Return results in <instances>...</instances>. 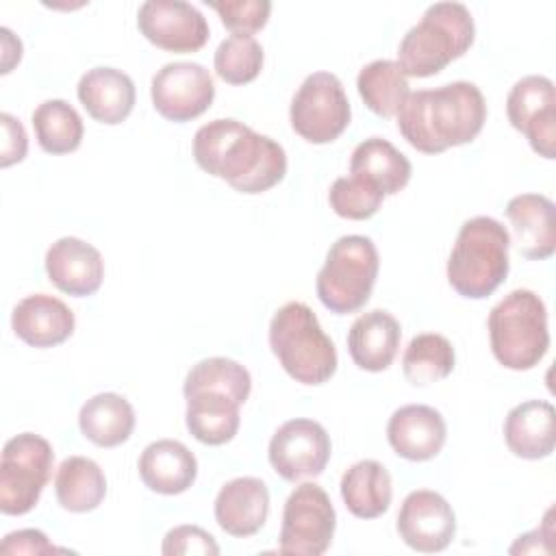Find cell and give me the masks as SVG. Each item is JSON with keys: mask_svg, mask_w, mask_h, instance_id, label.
I'll use <instances>...</instances> for the list:
<instances>
[{"mask_svg": "<svg viewBox=\"0 0 556 556\" xmlns=\"http://www.w3.org/2000/svg\"><path fill=\"white\" fill-rule=\"evenodd\" d=\"M193 159L200 169L248 195L269 191L287 174L285 148L230 117L213 119L195 130Z\"/></svg>", "mask_w": 556, "mask_h": 556, "instance_id": "cell-1", "label": "cell"}, {"mask_svg": "<svg viewBox=\"0 0 556 556\" xmlns=\"http://www.w3.org/2000/svg\"><path fill=\"white\" fill-rule=\"evenodd\" d=\"M378 269V250L369 237H339L330 245L315 280L319 302L337 315H348L363 308L376 285Z\"/></svg>", "mask_w": 556, "mask_h": 556, "instance_id": "cell-7", "label": "cell"}, {"mask_svg": "<svg viewBox=\"0 0 556 556\" xmlns=\"http://www.w3.org/2000/svg\"><path fill=\"white\" fill-rule=\"evenodd\" d=\"M0 122H2V135H4L0 165L9 167L13 163H20L26 156L28 137H26V130H24L22 122L17 117H13L11 113H2Z\"/></svg>", "mask_w": 556, "mask_h": 556, "instance_id": "cell-39", "label": "cell"}, {"mask_svg": "<svg viewBox=\"0 0 556 556\" xmlns=\"http://www.w3.org/2000/svg\"><path fill=\"white\" fill-rule=\"evenodd\" d=\"M54 493L70 513L96 510L106 495L104 471L87 456H70L56 469Z\"/></svg>", "mask_w": 556, "mask_h": 556, "instance_id": "cell-29", "label": "cell"}, {"mask_svg": "<svg viewBox=\"0 0 556 556\" xmlns=\"http://www.w3.org/2000/svg\"><path fill=\"white\" fill-rule=\"evenodd\" d=\"M350 174L371 182L384 195H395L408 185L413 165L391 141L382 137H369L354 148L350 159Z\"/></svg>", "mask_w": 556, "mask_h": 556, "instance_id": "cell-26", "label": "cell"}, {"mask_svg": "<svg viewBox=\"0 0 556 556\" xmlns=\"http://www.w3.org/2000/svg\"><path fill=\"white\" fill-rule=\"evenodd\" d=\"M486 326L491 352L506 369H532L547 354V308L530 289H515L504 295L491 308Z\"/></svg>", "mask_w": 556, "mask_h": 556, "instance_id": "cell-6", "label": "cell"}, {"mask_svg": "<svg viewBox=\"0 0 556 556\" xmlns=\"http://www.w3.org/2000/svg\"><path fill=\"white\" fill-rule=\"evenodd\" d=\"M334 528L337 513L328 493L315 482H304L285 502L278 552L321 556L332 543Z\"/></svg>", "mask_w": 556, "mask_h": 556, "instance_id": "cell-10", "label": "cell"}, {"mask_svg": "<svg viewBox=\"0 0 556 556\" xmlns=\"http://www.w3.org/2000/svg\"><path fill=\"white\" fill-rule=\"evenodd\" d=\"M269 515V489L261 478L228 480L215 497V521L230 536L256 534Z\"/></svg>", "mask_w": 556, "mask_h": 556, "instance_id": "cell-19", "label": "cell"}, {"mask_svg": "<svg viewBox=\"0 0 556 556\" xmlns=\"http://www.w3.org/2000/svg\"><path fill=\"white\" fill-rule=\"evenodd\" d=\"M80 104L100 124H122L135 106V83L117 67H91L87 70L76 87Z\"/></svg>", "mask_w": 556, "mask_h": 556, "instance_id": "cell-21", "label": "cell"}, {"mask_svg": "<svg viewBox=\"0 0 556 556\" xmlns=\"http://www.w3.org/2000/svg\"><path fill=\"white\" fill-rule=\"evenodd\" d=\"M508 122L543 159H556V91L547 76L530 74L506 98Z\"/></svg>", "mask_w": 556, "mask_h": 556, "instance_id": "cell-12", "label": "cell"}, {"mask_svg": "<svg viewBox=\"0 0 556 556\" xmlns=\"http://www.w3.org/2000/svg\"><path fill=\"white\" fill-rule=\"evenodd\" d=\"M185 424L195 441L204 445H224L235 439L241 424V404L232 395L213 389H198L185 393Z\"/></svg>", "mask_w": 556, "mask_h": 556, "instance_id": "cell-25", "label": "cell"}, {"mask_svg": "<svg viewBox=\"0 0 556 556\" xmlns=\"http://www.w3.org/2000/svg\"><path fill=\"white\" fill-rule=\"evenodd\" d=\"M269 348L295 382L324 384L337 371L334 343L304 302H287L274 313Z\"/></svg>", "mask_w": 556, "mask_h": 556, "instance_id": "cell-5", "label": "cell"}, {"mask_svg": "<svg viewBox=\"0 0 556 556\" xmlns=\"http://www.w3.org/2000/svg\"><path fill=\"white\" fill-rule=\"evenodd\" d=\"M72 308L48 293H33L20 300L11 313L13 332L33 348H54L74 332Z\"/></svg>", "mask_w": 556, "mask_h": 556, "instance_id": "cell-20", "label": "cell"}, {"mask_svg": "<svg viewBox=\"0 0 556 556\" xmlns=\"http://www.w3.org/2000/svg\"><path fill=\"white\" fill-rule=\"evenodd\" d=\"M352 109L341 80L330 72H313L298 87L289 119L308 143H330L350 126Z\"/></svg>", "mask_w": 556, "mask_h": 556, "instance_id": "cell-9", "label": "cell"}, {"mask_svg": "<svg viewBox=\"0 0 556 556\" xmlns=\"http://www.w3.org/2000/svg\"><path fill=\"white\" fill-rule=\"evenodd\" d=\"M139 476L150 491L178 495L195 482L198 460L185 443L176 439H159L141 452Z\"/></svg>", "mask_w": 556, "mask_h": 556, "instance_id": "cell-23", "label": "cell"}, {"mask_svg": "<svg viewBox=\"0 0 556 556\" xmlns=\"http://www.w3.org/2000/svg\"><path fill=\"white\" fill-rule=\"evenodd\" d=\"M78 426L83 437L91 443L100 447H117L126 443L135 430V410L119 393H98L83 404Z\"/></svg>", "mask_w": 556, "mask_h": 556, "instance_id": "cell-28", "label": "cell"}, {"mask_svg": "<svg viewBox=\"0 0 556 556\" xmlns=\"http://www.w3.org/2000/svg\"><path fill=\"white\" fill-rule=\"evenodd\" d=\"M391 473L378 460H358L341 476V500L358 519H376L384 515L391 506Z\"/></svg>", "mask_w": 556, "mask_h": 556, "instance_id": "cell-27", "label": "cell"}, {"mask_svg": "<svg viewBox=\"0 0 556 556\" xmlns=\"http://www.w3.org/2000/svg\"><path fill=\"white\" fill-rule=\"evenodd\" d=\"M330 452L332 443L326 428L315 419L295 417L274 432L267 456L280 478L298 482L324 473Z\"/></svg>", "mask_w": 556, "mask_h": 556, "instance_id": "cell-11", "label": "cell"}, {"mask_svg": "<svg viewBox=\"0 0 556 556\" xmlns=\"http://www.w3.org/2000/svg\"><path fill=\"white\" fill-rule=\"evenodd\" d=\"M397 534L415 552H443L456 534V515L441 493L417 489L400 506Z\"/></svg>", "mask_w": 556, "mask_h": 556, "instance_id": "cell-15", "label": "cell"}, {"mask_svg": "<svg viewBox=\"0 0 556 556\" xmlns=\"http://www.w3.org/2000/svg\"><path fill=\"white\" fill-rule=\"evenodd\" d=\"M52 445L35 434L11 437L0 456V510L4 515L30 513L52 476Z\"/></svg>", "mask_w": 556, "mask_h": 556, "instance_id": "cell-8", "label": "cell"}, {"mask_svg": "<svg viewBox=\"0 0 556 556\" xmlns=\"http://www.w3.org/2000/svg\"><path fill=\"white\" fill-rule=\"evenodd\" d=\"M484 122V96L478 85L467 80L410 91L397 111L402 137L424 154H439L473 141Z\"/></svg>", "mask_w": 556, "mask_h": 556, "instance_id": "cell-2", "label": "cell"}, {"mask_svg": "<svg viewBox=\"0 0 556 556\" xmlns=\"http://www.w3.org/2000/svg\"><path fill=\"white\" fill-rule=\"evenodd\" d=\"M37 143L48 154H70L83 141V117L67 100H46L33 111Z\"/></svg>", "mask_w": 556, "mask_h": 556, "instance_id": "cell-31", "label": "cell"}, {"mask_svg": "<svg viewBox=\"0 0 556 556\" xmlns=\"http://www.w3.org/2000/svg\"><path fill=\"white\" fill-rule=\"evenodd\" d=\"M139 33L167 52H198L208 41L206 17L182 0H148L137 11Z\"/></svg>", "mask_w": 556, "mask_h": 556, "instance_id": "cell-14", "label": "cell"}, {"mask_svg": "<svg viewBox=\"0 0 556 556\" xmlns=\"http://www.w3.org/2000/svg\"><path fill=\"white\" fill-rule=\"evenodd\" d=\"M554 530H552V510H547L543 526L530 530L510 545V554H552L554 552Z\"/></svg>", "mask_w": 556, "mask_h": 556, "instance_id": "cell-40", "label": "cell"}, {"mask_svg": "<svg viewBox=\"0 0 556 556\" xmlns=\"http://www.w3.org/2000/svg\"><path fill=\"white\" fill-rule=\"evenodd\" d=\"M208 7L217 11L222 24L232 30V35H252L261 30L271 11V2L267 0H224L208 2Z\"/></svg>", "mask_w": 556, "mask_h": 556, "instance_id": "cell-36", "label": "cell"}, {"mask_svg": "<svg viewBox=\"0 0 556 556\" xmlns=\"http://www.w3.org/2000/svg\"><path fill=\"white\" fill-rule=\"evenodd\" d=\"M473 37L476 24L463 2H434L402 37L397 65L406 78L434 76L463 56L471 48Z\"/></svg>", "mask_w": 556, "mask_h": 556, "instance_id": "cell-3", "label": "cell"}, {"mask_svg": "<svg viewBox=\"0 0 556 556\" xmlns=\"http://www.w3.org/2000/svg\"><path fill=\"white\" fill-rule=\"evenodd\" d=\"M508 450L526 460H539L556 447V410L545 400H528L513 406L504 419Z\"/></svg>", "mask_w": 556, "mask_h": 556, "instance_id": "cell-22", "label": "cell"}, {"mask_svg": "<svg viewBox=\"0 0 556 556\" xmlns=\"http://www.w3.org/2000/svg\"><path fill=\"white\" fill-rule=\"evenodd\" d=\"M54 552L56 547L48 541V536L35 528L9 532L0 543V554L4 556H15V554L37 556V554H54Z\"/></svg>", "mask_w": 556, "mask_h": 556, "instance_id": "cell-38", "label": "cell"}, {"mask_svg": "<svg viewBox=\"0 0 556 556\" xmlns=\"http://www.w3.org/2000/svg\"><path fill=\"white\" fill-rule=\"evenodd\" d=\"M510 235L497 219L478 215L467 219L447 258L450 287L467 298H489L508 276Z\"/></svg>", "mask_w": 556, "mask_h": 556, "instance_id": "cell-4", "label": "cell"}, {"mask_svg": "<svg viewBox=\"0 0 556 556\" xmlns=\"http://www.w3.org/2000/svg\"><path fill=\"white\" fill-rule=\"evenodd\" d=\"M263 48L252 35H230L215 50V72L228 85H245L261 74Z\"/></svg>", "mask_w": 556, "mask_h": 556, "instance_id": "cell-34", "label": "cell"}, {"mask_svg": "<svg viewBox=\"0 0 556 556\" xmlns=\"http://www.w3.org/2000/svg\"><path fill=\"white\" fill-rule=\"evenodd\" d=\"M384 193L356 176H341L328 191L330 208L345 219H369L382 206Z\"/></svg>", "mask_w": 556, "mask_h": 556, "instance_id": "cell-35", "label": "cell"}, {"mask_svg": "<svg viewBox=\"0 0 556 556\" xmlns=\"http://www.w3.org/2000/svg\"><path fill=\"white\" fill-rule=\"evenodd\" d=\"M356 89L365 106L380 117H393L408 98V78L397 61L376 59L356 76Z\"/></svg>", "mask_w": 556, "mask_h": 556, "instance_id": "cell-30", "label": "cell"}, {"mask_svg": "<svg viewBox=\"0 0 556 556\" xmlns=\"http://www.w3.org/2000/svg\"><path fill=\"white\" fill-rule=\"evenodd\" d=\"M50 282L74 298L93 295L104 278L102 254L78 237H61L46 252Z\"/></svg>", "mask_w": 556, "mask_h": 556, "instance_id": "cell-16", "label": "cell"}, {"mask_svg": "<svg viewBox=\"0 0 556 556\" xmlns=\"http://www.w3.org/2000/svg\"><path fill=\"white\" fill-rule=\"evenodd\" d=\"M456 354L452 343L437 332H424L410 339L402 356V371L415 387L439 382L452 374Z\"/></svg>", "mask_w": 556, "mask_h": 556, "instance_id": "cell-32", "label": "cell"}, {"mask_svg": "<svg viewBox=\"0 0 556 556\" xmlns=\"http://www.w3.org/2000/svg\"><path fill=\"white\" fill-rule=\"evenodd\" d=\"M198 389L224 391L232 395L239 404H245L252 391V378L241 363L226 356H211L198 361L185 378L182 393H191Z\"/></svg>", "mask_w": 556, "mask_h": 556, "instance_id": "cell-33", "label": "cell"}, {"mask_svg": "<svg viewBox=\"0 0 556 556\" xmlns=\"http://www.w3.org/2000/svg\"><path fill=\"white\" fill-rule=\"evenodd\" d=\"M154 109L169 122H189L200 117L215 98V85L208 70L193 61L163 65L152 76L150 87Z\"/></svg>", "mask_w": 556, "mask_h": 556, "instance_id": "cell-13", "label": "cell"}, {"mask_svg": "<svg viewBox=\"0 0 556 556\" xmlns=\"http://www.w3.org/2000/svg\"><path fill=\"white\" fill-rule=\"evenodd\" d=\"M506 217L521 256L545 261L556 252V208L547 195L521 193L508 200Z\"/></svg>", "mask_w": 556, "mask_h": 556, "instance_id": "cell-18", "label": "cell"}, {"mask_svg": "<svg viewBox=\"0 0 556 556\" xmlns=\"http://www.w3.org/2000/svg\"><path fill=\"white\" fill-rule=\"evenodd\" d=\"M387 439L397 456L421 463L441 452L447 439V426L437 408L406 404L389 417Z\"/></svg>", "mask_w": 556, "mask_h": 556, "instance_id": "cell-17", "label": "cell"}, {"mask_svg": "<svg viewBox=\"0 0 556 556\" xmlns=\"http://www.w3.org/2000/svg\"><path fill=\"white\" fill-rule=\"evenodd\" d=\"M161 552L165 556H217L219 545L215 543V536L206 532L200 526H176L172 528L165 539Z\"/></svg>", "mask_w": 556, "mask_h": 556, "instance_id": "cell-37", "label": "cell"}, {"mask_svg": "<svg viewBox=\"0 0 556 556\" xmlns=\"http://www.w3.org/2000/svg\"><path fill=\"white\" fill-rule=\"evenodd\" d=\"M400 321L382 308H374L354 319L348 332V350L356 367L365 371H384L400 348Z\"/></svg>", "mask_w": 556, "mask_h": 556, "instance_id": "cell-24", "label": "cell"}]
</instances>
